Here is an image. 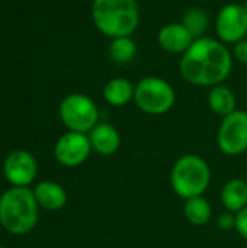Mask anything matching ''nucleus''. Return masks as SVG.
Masks as SVG:
<instances>
[{
  "label": "nucleus",
  "mask_w": 247,
  "mask_h": 248,
  "mask_svg": "<svg viewBox=\"0 0 247 248\" xmlns=\"http://www.w3.org/2000/svg\"><path fill=\"white\" fill-rule=\"evenodd\" d=\"M233 54L217 38L202 36L182 54L179 71L189 84L214 87L223 84L233 70Z\"/></svg>",
  "instance_id": "f257e3e1"
},
{
  "label": "nucleus",
  "mask_w": 247,
  "mask_h": 248,
  "mask_svg": "<svg viewBox=\"0 0 247 248\" xmlns=\"http://www.w3.org/2000/svg\"><path fill=\"white\" fill-rule=\"evenodd\" d=\"M92 20L111 39L131 36L140 25V4L137 0H93Z\"/></svg>",
  "instance_id": "f03ea898"
},
{
  "label": "nucleus",
  "mask_w": 247,
  "mask_h": 248,
  "mask_svg": "<svg viewBox=\"0 0 247 248\" xmlns=\"http://www.w3.org/2000/svg\"><path fill=\"white\" fill-rule=\"evenodd\" d=\"M39 218V205L29 187L12 186L0 196V225L13 235L28 234Z\"/></svg>",
  "instance_id": "7ed1b4c3"
},
{
  "label": "nucleus",
  "mask_w": 247,
  "mask_h": 248,
  "mask_svg": "<svg viewBox=\"0 0 247 248\" xmlns=\"http://www.w3.org/2000/svg\"><path fill=\"white\" fill-rule=\"evenodd\" d=\"M211 167L197 154L181 155L170 171V186L182 199L202 196L211 185Z\"/></svg>",
  "instance_id": "20e7f679"
},
{
  "label": "nucleus",
  "mask_w": 247,
  "mask_h": 248,
  "mask_svg": "<svg viewBox=\"0 0 247 248\" xmlns=\"http://www.w3.org/2000/svg\"><path fill=\"white\" fill-rule=\"evenodd\" d=\"M134 103L147 115H165L173 109L176 92L167 80L148 76L135 84Z\"/></svg>",
  "instance_id": "39448f33"
},
{
  "label": "nucleus",
  "mask_w": 247,
  "mask_h": 248,
  "mask_svg": "<svg viewBox=\"0 0 247 248\" xmlns=\"http://www.w3.org/2000/svg\"><path fill=\"white\" fill-rule=\"evenodd\" d=\"M63 125L71 132L89 134L99 124L98 105L83 93H71L66 96L58 108Z\"/></svg>",
  "instance_id": "423d86ee"
},
{
  "label": "nucleus",
  "mask_w": 247,
  "mask_h": 248,
  "mask_svg": "<svg viewBox=\"0 0 247 248\" xmlns=\"http://www.w3.org/2000/svg\"><path fill=\"white\" fill-rule=\"evenodd\" d=\"M217 145L226 155H240L247 151V112L236 109L223 118L218 132Z\"/></svg>",
  "instance_id": "0eeeda50"
},
{
  "label": "nucleus",
  "mask_w": 247,
  "mask_h": 248,
  "mask_svg": "<svg viewBox=\"0 0 247 248\" xmlns=\"http://www.w3.org/2000/svg\"><path fill=\"white\" fill-rule=\"evenodd\" d=\"M217 39L226 45H234L236 42L247 38V7L240 3L224 4L214 22Z\"/></svg>",
  "instance_id": "6e6552de"
},
{
  "label": "nucleus",
  "mask_w": 247,
  "mask_h": 248,
  "mask_svg": "<svg viewBox=\"0 0 247 248\" xmlns=\"http://www.w3.org/2000/svg\"><path fill=\"white\" fill-rule=\"evenodd\" d=\"M92 151L89 135L82 132L68 131L63 134L54 145V157L57 163L64 167H77L83 164Z\"/></svg>",
  "instance_id": "1a4fd4ad"
},
{
  "label": "nucleus",
  "mask_w": 247,
  "mask_h": 248,
  "mask_svg": "<svg viewBox=\"0 0 247 248\" xmlns=\"http://www.w3.org/2000/svg\"><path fill=\"white\" fill-rule=\"evenodd\" d=\"M38 164L32 153L26 150L12 151L3 163V174L15 187H28L36 177Z\"/></svg>",
  "instance_id": "9d476101"
},
{
  "label": "nucleus",
  "mask_w": 247,
  "mask_h": 248,
  "mask_svg": "<svg viewBox=\"0 0 247 248\" xmlns=\"http://www.w3.org/2000/svg\"><path fill=\"white\" fill-rule=\"evenodd\" d=\"M194 35L183 26L182 22H170L160 28L157 33V44L169 54H183L192 44Z\"/></svg>",
  "instance_id": "9b49d317"
},
{
  "label": "nucleus",
  "mask_w": 247,
  "mask_h": 248,
  "mask_svg": "<svg viewBox=\"0 0 247 248\" xmlns=\"http://www.w3.org/2000/svg\"><path fill=\"white\" fill-rule=\"evenodd\" d=\"M87 135L92 144V150L99 155H114L121 147V134L112 124L99 122Z\"/></svg>",
  "instance_id": "f8f14e48"
},
{
  "label": "nucleus",
  "mask_w": 247,
  "mask_h": 248,
  "mask_svg": "<svg viewBox=\"0 0 247 248\" xmlns=\"http://www.w3.org/2000/svg\"><path fill=\"white\" fill-rule=\"evenodd\" d=\"M33 196L39 208L47 211H60L67 203L66 189L55 182H41L33 189Z\"/></svg>",
  "instance_id": "ddd939ff"
},
{
  "label": "nucleus",
  "mask_w": 247,
  "mask_h": 248,
  "mask_svg": "<svg viewBox=\"0 0 247 248\" xmlns=\"http://www.w3.org/2000/svg\"><path fill=\"white\" fill-rule=\"evenodd\" d=\"M134 92L135 84H132L128 78L114 77L103 86L102 96L108 105L114 108H122L134 100Z\"/></svg>",
  "instance_id": "4468645a"
},
{
  "label": "nucleus",
  "mask_w": 247,
  "mask_h": 248,
  "mask_svg": "<svg viewBox=\"0 0 247 248\" xmlns=\"http://www.w3.org/2000/svg\"><path fill=\"white\" fill-rule=\"evenodd\" d=\"M208 106L210 109L221 116V118H226L227 115L233 113L237 108V100H236V94L234 92L226 86L224 83L223 84H218V86H214L210 89V93H208Z\"/></svg>",
  "instance_id": "2eb2a0df"
},
{
  "label": "nucleus",
  "mask_w": 247,
  "mask_h": 248,
  "mask_svg": "<svg viewBox=\"0 0 247 248\" xmlns=\"http://www.w3.org/2000/svg\"><path fill=\"white\" fill-rule=\"evenodd\" d=\"M221 203L226 211L237 214L247 206V183L243 179L229 180L221 190Z\"/></svg>",
  "instance_id": "dca6fc26"
},
{
  "label": "nucleus",
  "mask_w": 247,
  "mask_h": 248,
  "mask_svg": "<svg viewBox=\"0 0 247 248\" xmlns=\"http://www.w3.org/2000/svg\"><path fill=\"white\" fill-rule=\"evenodd\" d=\"M183 215L188 222L192 225L202 227L210 222L213 217V208L211 203L207 201V198L202 196H195L191 199H186L183 203Z\"/></svg>",
  "instance_id": "f3484780"
},
{
  "label": "nucleus",
  "mask_w": 247,
  "mask_h": 248,
  "mask_svg": "<svg viewBox=\"0 0 247 248\" xmlns=\"http://www.w3.org/2000/svg\"><path fill=\"white\" fill-rule=\"evenodd\" d=\"M137 52H138L137 44L131 36L114 38L111 39L109 46H108V55L111 61L119 65L132 62L137 57Z\"/></svg>",
  "instance_id": "a211bd4d"
},
{
  "label": "nucleus",
  "mask_w": 247,
  "mask_h": 248,
  "mask_svg": "<svg viewBox=\"0 0 247 248\" xmlns=\"http://www.w3.org/2000/svg\"><path fill=\"white\" fill-rule=\"evenodd\" d=\"M181 22L194 35L195 39L202 38V36H207L205 33L208 32L210 25H211L208 12L204 7H199V6H194V7L188 9L183 13Z\"/></svg>",
  "instance_id": "6ab92c4d"
},
{
  "label": "nucleus",
  "mask_w": 247,
  "mask_h": 248,
  "mask_svg": "<svg viewBox=\"0 0 247 248\" xmlns=\"http://www.w3.org/2000/svg\"><path fill=\"white\" fill-rule=\"evenodd\" d=\"M231 54H233V60H236L237 62H240L243 65H247V38L233 45Z\"/></svg>",
  "instance_id": "aec40b11"
},
{
  "label": "nucleus",
  "mask_w": 247,
  "mask_h": 248,
  "mask_svg": "<svg viewBox=\"0 0 247 248\" xmlns=\"http://www.w3.org/2000/svg\"><path fill=\"white\" fill-rule=\"evenodd\" d=\"M217 225L223 231H231L236 230V214L226 211L217 218Z\"/></svg>",
  "instance_id": "412c9836"
},
{
  "label": "nucleus",
  "mask_w": 247,
  "mask_h": 248,
  "mask_svg": "<svg viewBox=\"0 0 247 248\" xmlns=\"http://www.w3.org/2000/svg\"><path fill=\"white\" fill-rule=\"evenodd\" d=\"M236 231L243 240L247 241V206L236 214Z\"/></svg>",
  "instance_id": "4be33fe9"
},
{
  "label": "nucleus",
  "mask_w": 247,
  "mask_h": 248,
  "mask_svg": "<svg viewBox=\"0 0 247 248\" xmlns=\"http://www.w3.org/2000/svg\"><path fill=\"white\" fill-rule=\"evenodd\" d=\"M0 248H4V247H3V246H0Z\"/></svg>",
  "instance_id": "5701e85b"
}]
</instances>
